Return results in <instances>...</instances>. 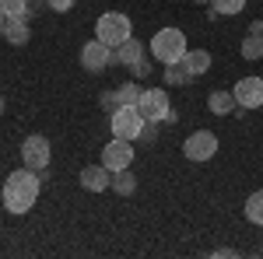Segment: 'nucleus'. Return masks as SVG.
I'll return each instance as SVG.
<instances>
[{
	"mask_svg": "<svg viewBox=\"0 0 263 259\" xmlns=\"http://www.w3.org/2000/svg\"><path fill=\"white\" fill-rule=\"evenodd\" d=\"M39 193H42V172H35V168H18V172H11L4 179V193H0L4 196V210L21 217V214H28L35 207Z\"/></svg>",
	"mask_w": 263,
	"mask_h": 259,
	"instance_id": "f257e3e1",
	"label": "nucleus"
},
{
	"mask_svg": "<svg viewBox=\"0 0 263 259\" xmlns=\"http://www.w3.org/2000/svg\"><path fill=\"white\" fill-rule=\"evenodd\" d=\"M186 35H182L179 28H162V32H155V39H151V60L155 63H179L186 56Z\"/></svg>",
	"mask_w": 263,
	"mask_h": 259,
	"instance_id": "f03ea898",
	"label": "nucleus"
},
{
	"mask_svg": "<svg viewBox=\"0 0 263 259\" xmlns=\"http://www.w3.org/2000/svg\"><path fill=\"white\" fill-rule=\"evenodd\" d=\"M134 35V21L126 18L123 11H105L99 21H95V39H102L105 46H120V42H126Z\"/></svg>",
	"mask_w": 263,
	"mask_h": 259,
	"instance_id": "7ed1b4c3",
	"label": "nucleus"
},
{
	"mask_svg": "<svg viewBox=\"0 0 263 259\" xmlns=\"http://www.w3.org/2000/svg\"><path fill=\"white\" fill-rule=\"evenodd\" d=\"M144 123L147 119L137 112V105H120L116 112H109V130H112V137L123 140H141Z\"/></svg>",
	"mask_w": 263,
	"mask_h": 259,
	"instance_id": "20e7f679",
	"label": "nucleus"
},
{
	"mask_svg": "<svg viewBox=\"0 0 263 259\" xmlns=\"http://www.w3.org/2000/svg\"><path fill=\"white\" fill-rule=\"evenodd\" d=\"M49 161H53V147H49V140L42 137V133L25 137V144H21V165H25V168L46 172V168H49Z\"/></svg>",
	"mask_w": 263,
	"mask_h": 259,
	"instance_id": "39448f33",
	"label": "nucleus"
},
{
	"mask_svg": "<svg viewBox=\"0 0 263 259\" xmlns=\"http://www.w3.org/2000/svg\"><path fill=\"white\" fill-rule=\"evenodd\" d=\"M168 109H172V102H168V91H165V88H144L141 91L137 112H141L147 123H165Z\"/></svg>",
	"mask_w": 263,
	"mask_h": 259,
	"instance_id": "423d86ee",
	"label": "nucleus"
},
{
	"mask_svg": "<svg viewBox=\"0 0 263 259\" xmlns=\"http://www.w3.org/2000/svg\"><path fill=\"white\" fill-rule=\"evenodd\" d=\"M116 63V49L112 46H105L102 39H91L81 46V67L88 74H102L105 67H112Z\"/></svg>",
	"mask_w": 263,
	"mask_h": 259,
	"instance_id": "0eeeda50",
	"label": "nucleus"
},
{
	"mask_svg": "<svg viewBox=\"0 0 263 259\" xmlns=\"http://www.w3.org/2000/svg\"><path fill=\"white\" fill-rule=\"evenodd\" d=\"M134 140H123V137H112L105 147H102V165L109 172H120V168H130L134 165Z\"/></svg>",
	"mask_w": 263,
	"mask_h": 259,
	"instance_id": "6e6552de",
	"label": "nucleus"
},
{
	"mask_svg": "<svg viewBox=\"0 0 263 259\" xmlns=\"http://www.w3.org/2000/svg\"><path fill=\"white\" fill-rule=\"evenodd\" d=\"M182 154H186L190 161H211L214 154H218V137H214L211 130H197V133L186 137Z\"/></svg>",
	"mask_w": 263,
	"mask_h": 259,
	"instance_id": "1a4fd4ad",
	"label": "nucleus"
},
{
	"mask_svg": "<svg viewBox=\"0 0 263 259\" xmlns=\"http://www.w3.org/2000/svg\"><path fill=\"white\" fill-rule=\"evenodd\" d=\"M232 95H235V105H242V109H260L263 105V77H256V74L239 77Z\"/></svg>",
	"mask_w": 263,
	"mask_h": 259,
	"instance_id": "9d476101",
	"label": "nucleus"
},
{
	"mask_svg": "<svg viewBox=\"0 0 263 259\" xmlns=\"http://www.w3.org/2000/svg\"><path fill=\"white\" fill-rule=\"evenodd\" d=\"M78 182H81V189H88V193H105V189L112 186V172H109L102 161L99 165H84Z\"/></svg>",
	"mask_w": 263,
	"mask_h": 259,
	"instance_id": "9b49d317",
	"label": "nucleus"
},
{
	"mask_svg": "<svg viewBox=\"0 0 263 259\" xmlns=\"http://www.w3.org/2000/svg\"><path fill=\"white\" fill-rule=\"evenodd\" d=\"M182 70L190 74V77H200V74H207L211 70V53L207 49H186V56H182Z\"/></svg>",
	"mask_w": 263,
	"mask_h": 259,
	"instance_id": "f8f14e48",
	"label": "nucleus"
},
{
	"mask_svg": "<svg viewBox=\"0 0 263 259\" xmlns=\"http://www.w3.org/2000/svg\"><path fill=\"white\" fill-rule=\"evenodd\" d=\"M0 39H7L11 46H25V42L32 39L28 18H7V21H4V35H0Z\"/></svg>",
	"mask_w": 263,
	"mask_h": 259,
	"instance_id": "ddd939ff",
	"label": "nucleus"
},
{
	"mask_svg": "<svg viewBox=\"0 0 263 259\" xmlns=\"http://www.w3.org/2000/svg\"><path fill=\"white\" fill-rule=\"evenodd\" d=\"M141 56H147V49H144V42L134 39V35L116 46V63H120V67H130V63H137Z\"/></svg>",
	"mask_w": 263,
	"mask_h": 259,
	"instance_id": "4468645a",
	"label": "nucleus"
},
{
	"mask_svg": "<svg viewBox=\"0 0 263 259\" xmlns=\"http://www.w3.org/2000/svg\"><path fill=\"white\" fill-rule=\"evenodd\" d=\"M207 109H211L214 116H232V112H235V95L224 91V88H218V91L207 95Z\"/></svg>",
	"mask_w": 263,
	"mask_h": 259,
	"instance_id": "2eb2a0df",
	"label": "nucleus"
},
{
	"mask_svg": "<svg viewBox=\"0 0 263 259\" xmlns=\"http://www.w3.org/2000/svg\"><path fill=\"white\" fill-rule=\"evenodd\" d=\"M116 196H134L137 193V175L130 172V168H120V172H112V186H109Z\"/></svg>",
	"mask_w": 263,
	"mask_h": 259,
	"instance_id": "dca6fc26",
	"label": "nucleus"
},
{
	"mask_svg": "<svg viewBox=\"0 0 263 259\" xmlns=\"http://www.w3.org/2000/svg\"><path fill=\"white\" fill-rule=\"evenodd\" d=\"M239 53H242V60H260L263 56V32H246Z\"/></svg>",
	"mask_w": 263,
	"mask_h": 259,
	"instance_id": "f3484780",
	"label": "nucleus"
},
{
	"mask_svg": "<svg viewBox=\"0 0 263 259\" xmlns=\"http://www.w3.org/2000/svg\"><path fill=\"white\" fill-rule=\"evenodd\" d=\"M242 214H246V221H249V224H263V189H256L253 196L246 200Z\"/></svg>",
	"mask_w": 263,
	"mask_h": 259,
	"instance_id": "a211bd4d",
	"label": "nucleus"
},
{
	"mask_svg": "<svg viewBox=\"0 0 263 259\" xmlns=\"http://www.w3.org/2000/svg\"><path fill=\"white\" fill-rule=\"evenodd\" d=\"M32 0H0V14L4 18H28Z\"/></svg>",
	"mask_w": 263,
	"mask_h": 259,
	"instance_id": "6ab92c4d",
	"label": "nucleus"
},
{
	"mask_svg": "<svg viewBox=\"0 0 263 259\" xmlns=\"http://www.w3.org/2000/svg\"><path fill=\"white\" fill-rule=\"evenodd\" d=\"M190 74H186V70H182V63H168V67H165V84H168V88H176V84H190Z\"/></svg>",
	"mask_w": 263,
	"mask_h": 259,
	"instance_id": "aec40b11",
	"label": "nucleus"
},
{
	"mask_svg": "<svg viewBox=\"0 0 263 259\" xmlns=\"http://www.w3.org/2000/svg\"><path fill=\"white\" fill-rule=\"evenodd\" d=\"M141 91L144 88H137V84H123V88H116V98H120V105H137Z\"/></svg>",
	"mask_w": 263,
	"mask_h": 259,
	"instance_id": "412c9836",
	"label": "nucleus"
},
{
	"mask_svg": "<svg viewBox=\"0 0 263 259\" xmlns=\"http://www.w3.org/2000/svg\"><path fill=\"white\" fill-rule=\"evenodd\" d=\"M211 7H214L218 14H242L246 0H211Z\"/></svg>",
	"mask_w": 263,
	"mask_h": 259,
	"instance_id": "4be33fe9",
	"label": "nucleus"
},
{
	"mask_svg": "<svg viewBox=\"0 0 263 259\" xmlns=\"http://www.w3.org/2000/svg\"><path fill=\"white\" fill-rule=\"evenodd\" d=\"M151 70H155V67H151V56H141V60H137V63H130V74H134V77H137V81L151 77Z\"/></svg>",
	"mask_w": 263,
	"mask_h": 259,
	"instance_id": "5701e85b",
	"label": "nucleus"
},
{
	"mask_svg": "<svg viewBox=\"0 0 263 259\" xmlns=\"http://www.w3.org/2000/svg\"><path fill=\"white\" fill-rule=\"evenodd\" d=\"M102 109H105V112H116V109H120V98H116V91H102Z\"/></svg>",
	"mask_w": 263,
	"mask_h": 259,
	"instance_id": "b1692460",
	"label": "nucleus"
},
{
	"mask_svg": "<svg viewBox=\"0 0 263 259\" xmlns=\"http://www.w3.org/2000/svg\"><path fill=\"white\" fill-rule=\"evenodd\" d=\"M46 4H49V11L67 14V11H74V4H78V0H46Z\"/></svg>",
	"mask_w": 263,
	"mask_h": 259,
	"instance_id": "393cba45",
	"label": "nucleus"
},
{
	"mask_svg": "<svg viewBox=\"0 0 263 259\" xmlns=\"http://www.w3.org/2000/svg\"><path fill=\"white\" fill-rule=\"evenodd\" d=\"M155 137H158V123H144L141 140H155Z\"/></svg>",
	"mask_w": 263,
	"mask_h": 259,
	"instance_id": "a878e982",
	"label": "nucleus"
},
{
	"mask_svg": "<svg viewBox=\"0 0 263 259\" xmlns=\"http://www.w3.org/2000/svg\"><path fill=\"white\" fill-rule=\"evenodd\" d=\"M211 256H214V259H228V256H235V249H214Z\"/></svg>",
	"mask_w": 263,
	"mask_h": 259,
	"instance_id": "bb28decb",
	"label": "nucleus"
},
{
	"mask_svg": "<svg viewBox=\"0 0 263 259\" xmlns=\"http://www.w3.org/2000/svg\"><path fill=\"white\" fill-rule=\"evenodd\" d=\"M4 109H7V102H4V95H0V116H4Z\"/></svg>",
	"mask_w": 263,
	"mask_h": 259,
	"instance_id": "cd10ccee",
	"label": "nucleus"
},
{
	"mask_svg": "<svg viewBox=\"0 0 263 259\" xmlns=\"http://www.w3.org/2000/svg\"><path fill=\"white\" fill-rule=\"evenodd\" d=\"M4 21H7V18H4V14H0V35H4Z\"/></svg>",
	"mask_w": 263,
	"mask_h": 259,
	"instance_id": "c85d7f7f",
	"label": "nucleus"
},
{
	"mask_svg": "<svg viewBox=\"0 0 263 259\" xmlns=\"http://www.w3.org/2000/svg\"><path fill=\"white\" fill-rule=\"evenodd\" d=\"M193 4H211V0H193Z\"/></svg>",
	"mask_w": 263,
	"mask_h": 259,
	"instance_id": "c756f323",
	"label": "nucleus"
},
{
	"mask_svg": "<svg viewBox=\"0 0 263 259\" xmlns=\"http://www.w3.org/2000/svg\"><path fill=\"white\" fill-rule=\"evenodd\" d=\"M260 256H263V245H260Z\"/></svg>",
	"mask_w": 263,
	"mask_h": 259,
	"instance_id": "7c9ffc66",
	"label": "nucleus"
}]
</instances>
